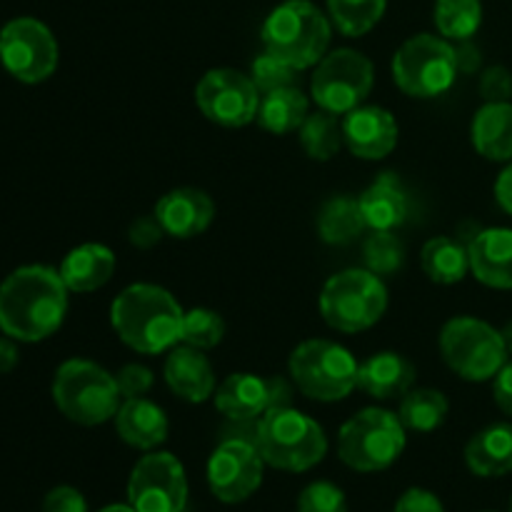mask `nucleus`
<instances>
[{"label": "nucleus", "mask_w": 512, "mask_h": 512, "mask_svg": "<svg viewBox=\"0 0 512 512\" xmlns=\"http://www.w3.org/2000/svg\"><path fill=\"white\" fill-rule=\"evenodd\" d=\"M115 433L135 450H158L168 440L170 420L158 403L148 398H128L120 403L113 418Z\"/></svg>", "instance_id": "nucleus-21"}, {"label": "nucleus", "mask_w": 512, "mask_h": 512, "mask_svg": "<svg viewBox=\"0 0 512 512\" xmlns=\"http://www.w3.org/2000/svg\"><path fill=\"white\" fill-rule=\"evenodd\" d=\"M115 380H118V388H120V395H123V400L145 398L155 385L153 370L145 368V365L140 363L123 365V368L118 370V375H115Z\"/></svg>", "instance_id": "nucleus-38"}, {"label": "nucleus", "mask_w": 512, "mask_h": 512, "mask_svg": "<svg viewBox=\"0 0 512 512\" xmlns=\"http://www.w3.org/2000/svg\"><path fill=\"white\" fill-rule=\"evenodd\" d=\"M298 73L300 70H295L293 65H288L285 60H280L278 55L263 50V53L253 60L248 75H250V80H253L255 88H258V93L265 95V93H270V90L295 85Z\"/></svg>", "instance_id": "nucleus-36"}, {"label": "nucleus", "mask_w": 512, "mask_h": 512, "mask_svg": "<svg viewBox=\"0 0 512 512\" xmlns=\"http://www.w3.org/2000/svg\"><path fill=\"white\" fill-rule=\"evenodd\" d=\"M450 403L445 393L435 388H410L408 393L400 398L398 418L410 433H433V430L443 428L448 420Z\"/></svg>", "instance_id": "nucleus-30"}, {"label": "nucleus", "mask_w": 512, "mask_h": 512, "mask_svg": "<svg viewBox=\"0 0 512 512\" xmlns=\"http://www.w3.org/2000/svg\"><path fill=\"white\" fill-rule=\"evenodd\" d=\"M298 138L310 160L328 163V160H333L335 155L340 153V148L345 145L343 118L318 108L315 113H310L308 118H305L303 125H300Z\"/></svg>", "instance_id": "nucleus-31"}, {"label": "nucleus", "mask_w": 512, "mask_h": 512, "mask_svg": "<svg viewBox=\"0 0 512 512\" xmlns=\"http://www.w3.org/2000/svg\"><path fill=\"white\" fill-rule=\"evenodd\" d=\"M415 365L405 355L383 350L365 358L358 368V388L375 400H398L413 388Z\"/></svg>", "instance_id": "nucleus-22"}, {"label": "nucleus", "mask_w": 512, "mask_h": 512, "mask_svg": "<svg viewBox=\"0 0 512 512\" xmlns=\"http://www.w3.org/2000/svg\"><path fill=\"white\" fill-rule=\"evenodd\" d=\"M470 143L493 163L512 160V100L510 103H485L475 110L470 123Z\"/></svg>", "instance_id": "nucleus-26"}, {"label": "nucleus", "mask_w": 512, "mask_h": 512, "mask_svg": "<svg viewBox=\"0 0 512 512\" xmlns=\"http://www.w3.org/2000/svg\"><path fill=\"white\" fill-rule=\"evenodd\" d=\"M438 345L445 365L468 383L493 380L510 360L503 333L473 315L450 318L440 330Z\"/></svg>", "instance_id": "nucleus-9"}, {"label": "nucleus", "mask_w": 512, "mask_h": 512, "mask_svg": "<svg viewBox=\"0 0 512 512\" xmlns=\"http://www.w3.org/2000/svg\"><path fill=\"white\" fill-rule=\"evenodd\" d=\"M18 360H20V353L15 340L10 338V335L0 338V375L13 373V370L18 368Z\"/></svg>", "instance_id": "nucleus-46"}, {"label": "nucleus", "mask_w": 512, "mask_h": 512, "mask_svg": "<svg viewBox=\"0 0 512 512\" xmlns=\"http://www.w3.org/2000/svg\"><path fill=\"white\" fill-rule=\"evenodd\" d=\"M465 465L478 478L512 473V423H493L478 430L465 445Z\"/></svg>", "instance_id": "nucleus-25"}, {"label": "nucleus", "mask_w": 512, "mask_h": 512, "mask_svg": "<svg viewBox=\"0 0 512 512\" xmlns=\"http://www.w3.org/2000/svg\"><path fill=\"white\" fill-rule=\"evenodd\" d=\"M195 105L210 123L243 128L255 123L260 93L248 73L235 68H213L195 85Z\"/></svg>", "instance_id": "nucleus-15"}, {"label": "nucleus", "mask_w": 512, "mask_h": 512, "mask_svg": "<svg viewBox=\"0 0 512 512\" xmlns=\"http://www.w3.org/2000/svg\"><path fill=\"white\" fill-rule=\"evenodd\" d=\"M128 505L135 512H185L188 475L173 453L150 450L128 478Z\"/></svg>", "instance_id": "nucleus-13"}, {"label": "nucleus", "mask_w": 512, "mask_h": 512, "mask_svg": "<svg viewBox=\"0 0 512 512\" xmlns=\"http://www.w3.org/2000/svg\"><path fill=\"white\" fill-rule=\"evenodd\" d=\"M98 512H135V510L130 508V505H105V508Z\"/></svg>", "instance_id": "nucleus-48"}, {"label": "nucleus", "mask_w": 512, "mask_h": 512, "mask_svg": "<svg viewBox=\"0 0 512 512\" xmlns=\"http://www.w3.org/2000/svg\"><path fill=\"white\" fill-rule=\"evenodd\" d=\"M255 445L265 465L283 473H305L328 455V435L323 425L293 405L268 410L258 420Z\"/></svg>", "instance_id": "nucleus-4"}, {"label": "nucleus", "mask_w": 512, "mask_h": 512, "mask_svg": "<svg viewBox=\"0 0 512 512\" xmlns=\"http://www.w3.org/2000/svg\"><path fill=\"white\" fill-rule=\"evenodd\" d=\"M363 260L370 273L395 275L405 265V243L395 230H370L363 243Z\"/></svg>", "instance_id": "nucleus-34"}, {"label": "nucleus", "mask_w": 512, "mask_h": 512, "mask_svg": "<svg viewBox=\"0 0 512 512\" xmlns=\"http://www.w3.org/2000/svg\"><path fill=\"white\" fill-rule=\"evenodd\" d=\"M213 403L233 423H253L268 410L290 405V388L283 378L233 373L215 388Z\"/></svg>", "instance_id": "nucleus-16"}, {"label": "nucleus", "mask_w": 512, "mask_h": 512, "mask_svg": "<svg viewBox=\"0 0 512 512\" xmlns=\"http://www.w3.org/2000/svg\"><path fill=\"white\" fill-rule=\"evenodd\" d=\"M225 338V320L223 315L210 308L185 310L183 318V340L180 343L198 350H213L223 343Z\"/></svg>", "instance_id": "nucleus-35"}, {"label": "nucleus", "mask_w": 512, "mask_h": 512, "mask_svg": "<svg viewBox=\"0 0 512 512\" xmlns=\"http://www.w3.org/2000/svg\"><path fill=\"white\" fill-rule=\"evenodd\" d=\"M318 305L330 328L355 335L383 320L388 310V288L383 278L368 268H348L325 280Z\"/></svg>", "instance_id": "nucleus-6"}, {"label": "nucleus", "mask_w": 512, "mask_h": 512, "mask_svg": "<svg viewBox=\"0 0 512 512\" xmlns=\"http://www.w3.org/2000/svg\"><path fill=\"white\" fill-rule=\"evenodd\" d=\"M118 258L103 243H83L70 250L60 263L58 273L70 293H93L113 280Z\"/></svg>", "instance_id": "nucleus-23"}, {"label": "nucleus", "mask_w": 512, "mask_h": 512, "mask_svg": "<svg viewBox=\"0 0 512 512\" xmlns=\"http://www.w3.org/2000/svg\"><path fill=\"white\" fill-rule=\"evenodd\" d=\"M393 512H445L443 500L425 488H408L395 503Z\"/></svg>", "instance_id": "nucleus-42"}, {"label": "nucleus", "mask_w": 512, "mask_h": 512, "mask_svg": "<svg viewBox=\"0 0 512 512\" xmlns=\"http://www.w3.org/2000/svg\"><path fill=\"white\" fill-rule=\"evenodd\" d=\"M68 293L58 270L23 265L0 283V330L18 343H40L58 333L68 315Z\"/></svg>", "instance_id": "nucleus-1"}, {"label": "nucleus", "mask_w": 512, "mask_h": 512, "mask_svg": "<svg viewBox=\"0 0 512 512\" xmlns=\"http://www.w3.org/2000/svg\"><path fill=\"white\" fill-rule=\"evenodd\" d=\"M368 230H398L410 215V198L395 173H380L358 195Z\"/></svg>", "instance_id": "nucleus-24"}, {"label": "nucleus", "mask_w": 512, "mask_h": 512, "mask_svg": "<svg viewBox=\"0 0 512 512\" xmlns=\"http://www.w3.org/2000/svg\"><path fill=\"white\" fill-rule=\"evenodd\" d=\"M510 512H512V498H510Z\"/></svg>", "instance_id": "nucleus-49"}, {"label": "nucleus", "mask_w": 512, "mask_h": 512, "mask_svg": "<svg viewBox=\"0 0 512 512\" xmlns=\"http://www.w3.org/2000/svg\"><path fill=\"white\" fill-rule=\"evenodd\" d=\"M310 115V100L298 85H288V88L270 90V93L260 95L258 105V125L273 135H288L300 130L305 118Z\"/></svg>", "instance_id": "nucleus-27"}, {"label": "nucleus", "mask_w": 512, "mask_h": 512, "mask_svg": "<svg viewBox=\"0 0 512 512\" xmlns=\"http://www.w3.org/2000/svg\"><path fill=\"white\" fill-rule=\"evenodd\" d=\"M500 333H503V340H505V348H508V353L512 355V320L508 325H505L503 330H500Z\"/></svg>", "instance_id": "nucleus-47"}, {"label": "nucleus", "mask_w": 512, "mask_h": 512, "mask_svg": "<svg viewBox=\"0 0 512 512\" xmlns=\"http://www.w3.org/2000/svg\"><path fill=\"white\" fill-rule=\"evenodd\" d=\"M58 60V40L38 18L23 15L0 28V63L20 83H45L58 70Z\"/></svg>", "instance_id": "nucleus-12"}, {"label": "nucleus", "mask_w": 512, "mask_h": 512, "mask_svg": "<svg viewBox=\"0 0 512 512\" xmlns=\"http://www.w3.org/2000/svg\"><path fill=\"white\" fill-rule=\"evenodd\" d=\"M163 378L168 383L170 393L193 405L213 398L215 388H218L210 360L205 358L203 350L190 348V345H175L173 350H168Z\"/></svg>", "instance_id": "nucleus-19"}, {"label": "nucleus", "mask_w": 512, "mask_h": 512, "mask_svg": "<svg viewBox=\"0 0 512 512\" xmlns=\"http://www.w3.org/2000/svg\"><path fill=\"white\" fill-rule=\"evenodd\" d=\"M265 460L258 445L248 438L228 435L208 458V488L225 505L245 503L263 485Z\"/></svg>", "instance_id": "nucleus-14"}, {"label": "nucleus", "mask_w": 512, "mask_h": 512, "mask_svg": "<svg viewBox=\"0 0 512 512\" xmlns=\"http://www.w3.org/2000/svg\"><path fill=\"white\" fill-rule=\"evenodd\" d=\"M393 80L408 98L430 100L448 93L458 78L455 48L443 35L418 33L393 55Z\"/></svg>", "instance_id": "nucleus-10"}, {"label": "nucleus", "mask_w": 512, "mask_h": 512, "mask_svg": "<svg viewBox=\"0 0 512 512\" xmlns=\"http://www.w3.org/2000/svg\"><path fill=\"white\" fill-rule=\"evenodd\" d=\"M480 95L485 103H510L512 100V73L505 65H490L480 75Z\"/></svg>", "instance_id": "nucleus-39"}, {"label": "nucleus", "mask_w": 512, "mask_h": 512, "mask_svg": "<svg viewBox=\"0 0 512 512\" xmlns=\"http://www.w3.org/2000/svg\"><path fill=\"white\" fill-rule=\"evenodd\" d=\"M470 273L493 290H512V228H485L470 238Z\"/></svg>", "instance_id": "nucleus-20"}, {"label": "nucleus", "mask_w": 512, "mask_h": 512, "mask_svg": "<svg viewBox=\"0 0 512 512\" xmlns=\"http://www.w3.org/2000/svg\"><path fill=\"white\" fill-rule=\"evenodd\" d=\"M408 430L398 413L385 408H363L343 423L338 433V458L355 473L388 470L403 455Z\"/></svg>", "instance_id": "nucleus-8"}, {"label": "nucleus", "mask_w": 512, "mask_h": 512, "mask_svg": "<svg viewBox=\"0 0 512 512\" xmlns=\"http://www.w3.org/2000/svg\"><path fill=\"white\" fill-rule=\"evenodd\" d=\"M345 148L360 160H383L395 150L400 128L395 115L380 105H360L343 115Z\"/></svg>", "instance_id": "nucleus-17"}, {"label": "nucleus", "mask_w": 512, "mask_h": 512, "mask_svg": "<svg viewBox=\"0 0 512 512\" xmlns=\"http://www.w3.org/2000/svg\"><path fill=\"white\" fill-rule=\"evenodd\" d=\"M365 230H368V225H365L363 210L353 195H333L320 208L318 235L325 245L345 248V245L355 243Z\"/></svg>", "instance_id": "nucleus-29"}, {"label": "nucleus", "mask_w": 512, "mask_h": 512, "mask_svg": "<svg viewBox=\"0 0 512 512\" xmlns=\"http://www.w3.org/2000/svg\"><path fill=\"white\" fill-rule=\"evenodd\" d=\"M360 363L345 345L335 340H303L288 358V373L295 388L308 400L338 403L358 388Z\"/></svg>", "instance_id": "nucleus-7"}, {"label": "nucleus", "mask_w": 512, "mask_h": 512, "mask_svg": "<svg viewBox=\"0 0 512 512\" xmlns=\"http://www.w3.org/2000/svg\"><path fill=\"white\" fill-rule=\"evenodd\" d=\"M433 23L450 43L470 40L483 25V3L480 0H435Z\"/></svg>", "instance_id": "nucleus-33"}, {"label": "nucleus", "mask_w": 512, "mask_h": 512, "mask_svg": "<svg viewBox=\"0 0 512 512\" xmlns=\"http://www.w3.org/2000/svg\"><path fill=\"white\" fill-rule=\"evenodd\" d=\"M495 200L505 213L512 215V160L500 170L498 180H495Z\"/></svg>", "instance_id": "nucleus-45"}, {"label": "nucleus", "mask_w": 512, "mask_h": 512, "mask_svg": "<svg viewBox=\"0 0 512 512\" xmlns=\"http://www.w3.org/2000/svg\"><path fill=\"white\" fill-rule=\"evenodd\" d=\"M453 48H455V65H458V73L463 75L478 73L480 65H483V53H480L478 45L473 43V38L458 40V43H453Z\"/></svg>", "instance_id": "nucleus-43"}, {"label": "nucleus", "mask_w": 512, "mask_h": 512, "mask_svg": "<svg viewBox=\"0 0 512 512\" xmlns=\"http://www.w3.org/2000/svg\"><path fill=\"white\" fill-rule=\"evenodd\" d=\"M185 310L165 288L133 283L110 305L115 335L140 355H160L183 340Z\"/></svg>", "instance_id": "nucleus-2"}, {"label": "nucleus", "mask_w": 512, "mask_h": 512, "mask_svg": "<svg viewBox=\"0 0 512 512\" xmlns=\"http://www.w3.org/2000/svg\"><path fill=\"white\" fill-rule=\"evenodd\" d=\"M330 38L333 23L313 0H283L270 10L260 28L263 48L295 70L315 68L328 53Z\"/></svg>", "instance_id": "nucleus-3"}, {"label": "nucleus", "mask_w": 512, "mask_h": 512, "mask_svg": "<svg viewBox=\"0 0 512 512\" xmlns=\"http://www.w3.org/2000/svg\"><path fill=\"white\" fill-rule=\"evenodd\" d=\"M43 512H88V503L73 485H58L45 495Z\"/></svg>", "instance_id": "nucleus-41"}, {"label": "nucleus", "mask_w": 512, "mask_h": 512, "mask_svg": "<svg viewBox=\"0 0 512 512\" xmlns=\"http://www.w3.org/2000/svg\"><path fill=\"white\" fill-rule=\"evenodd\" d=\"M375 68L368 55L353 48L328 50L310 78V98L320 110L345 115L368 100Z\"/></svg>", "instance_id": "nucleus-11"}, {"label": "nucleus", "mask_w": 512, "mask_h": 512, "mask_svg": "<svg viewBox=\"0 0 512 512\" xmlns=\"http://www.w3.org/2000/svg\"><path fill=\"white\" fill-rule=\"evenodd\" d=\"M163 238H165V230H163V225L158 223V218H155V215H140V218H135L128 228L130 245L138 250L155 248V245H158Z\"/></svg>", "instance_id": "nucleus-40"}, {"label": "nucleus", "mask_w": 512, "mask_h": 512, "mask_svg": "<svg viewBox=\"0 0 512 512\" xmlns=\"http://www.w3.org/2000/svg\"><path fill=\"white\" fill-rule=\"evenodd\" d=\"M388 0H328V18L345 38H363L383 20Z\"/></svg>", "instance_id": "nucleus-32"}, {"label": "nucleus", "mask_w": 512, "mask_h": 512, "mask_svg": "<svg viewBox=\"0 0 512 512\" xmlns=\"http://www.w3.org/2000/svg\"><path fill=\"white\" fill-rule=\"evenodd\" d=\"M53 403L70 423L95 428L115 418L123 395L118 380L103 365L85 358H70L53 375Z\"/></svg>", "instance_id": "nucleus-5"}, {"label": "nucleus", "mask_w": 512, "mask_h": 512, "mask_svg": "<svg viewBox=\"0 0 512 512\" xmlns=\"http://www.w3.org/2000/svg\"><path fill=\"white\" fill-rule=\"evenodd\" d=\"M153 215L163 225L165 235L175 240H190L203 235L213 225L215 203L200 188H175L155 203Z\"/></svg>", "instance_id": "nucleus-18"}, {"label": "nucleus", "mask_w": 512, "mask_h": 512, "mask_svg": "<svg viewBox=\"0 0 512 512\" xmlns=\"http://www.w3.org/2000/svg\"><path fill=\"white\" fill-rule=\"evenodd\" d=\"M295 512H348V498L330 480H315L298 495Z\"/></svg>", "instance_id": "nucleus-37"}, {"label": "nucleus", "mask_w": 512, "mask_h": 512, "mask_svg": "<svg viewBox=\"0 0 512 512\" xmlns=\"http://www.w3.org/2000/svg\"><path fill=\"white\" fill-rule=\"evenodd\" d=\"M493 398L495 405L512 418V360H508L493 378Z\"/></svg>", "instance_id": "nucleus-44"}, {"label": "nucleus", "mask_w": 512, "mask_h": 512, "mask_svg": "<svg viewBox=\"0 0 512 512\" xmlns=\"http://www.w3.org/2000/svg\"><path fill=\"white\" fill-rule=\"evenodd\" d=\"M420 265L428 275L430 283L438 285H458L470 273V253L468 243L450 235L430 238L420 250Z\"/></svg>", "instance_id": "nucleus-28"}]
</instances>
